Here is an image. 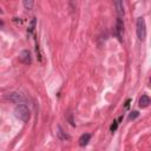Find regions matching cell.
Segmentation results:
<instances>
[{"label":"cell","instance_id":"obj_1","mask_svg":"<svg viewBox=\"0 0 151 151\" xmlns=\"http://www.w3.org/2000/svg\"><path fill=\"white\" fill-rule=\"evenodd\" d=\"M14 116L22 120V122H27L29 119V116H31V112H29V109L26 104H21L19 103L15 107H14Z\"/></svg>","mask_w":151,"mask_h":151},{"label":"cell","instance_id":"obj_5","mask_svg":"<svg viewBox=\"0 0 151 151\" xmlns=\"http://www.w3.org/2000/svg\"><path fill=\"white\" fill-rule=\"evenodd\" d=\"M116 31H117V34L120 39V37L124 34V22H123V19L119 17L117 19V24H116Z\"/></svg>","mask_w":151,"mask_h":151},{"label":"cell","instance_id":"obj_3","mask_svg":"<svg viewBox=\"0 0 151 151\" xmlns=\"http://www.w3.org/2000/svg\"><path fill=\"white\" fill-rule=\"evenodd\" d=\"M4 97H5V99H7V100H9V101H12V103H18V104L25 100V97H24L20 92H17V91L8 92V93H6Z\"/></svg>","mask_w":151,"mask_h":151},{"label":"cell","instance_id":"obj_13","mask_svg":"<svg viewBox=\"0 0 151 151\" xmlns=\"http://www.w3.org/2000/svg\"><path fill=\"white\" fill-rule=\"evenodd\" d=\"M116 129H117V122H113V124L111 126V131H114Z\"/></svg>","mask_w":151,"mask_h":151},{"label":"cell","instance_id":"obj_11","mask_svg":"<svg viewBox=\"0 0 151 151\" xmlns=\"http://www.w3.org/2000/svg\"><path fill=\"white\" fill-rule=\"evenodd\" d=\"M35 25H37V20H35V18H33L31 20V22H29V26H28V33L33 32V29L35 28Z\"/></svg>","mask_w":151,"mask_h":151},{"label":"cell","instance_id":"obj_4","mask_svg":"<svg viewBox=\"0 0 151 151\" xmlns=\"http://www.w3.org/2000/svg\"><path fill=\"white\" fill-rule=\"evenodd\" d=\"M19 60H20L22 64H26V65L31 64V61H32L31 52H29L28 50H24V51H21L20 54H19Z\"/></svg>","mask_w":151,"mask_h":151},{"label":"cell","instance_id":"obj_12","mask_svg":"<svg viewBox=\"0 0 151 151\" xmlns=\"http://www.w3.org/2000/svg\"><path fill=\"white\" fill-rule=\"evenodd\" d=\"M138 116H139V113H138L137 111H133V112H131V113L129 114V119H130V120H133V119H136Z\"/></svg>","mask_w":151,"mask_h":151},{"label":"cell","instance_id":"obj_6","mask_svg":"<svg viewBox=\"0 0 151 151\" xmlns=\"http://www.w3.org/2000/svg\"><path fill=\"white\" fill-rule=\"evenodd\" d=\"M150 103H151V100H150V98H149V96H142L140 98H139V101H138V105H139V107H142V109H145V107H147L149 105H150Z\"/></svg>","mask_w":151,"mask_h":151},{"label":"cell","instance_id":"obj_9","mask_svg":"<svg viewBox=\"0 0 151 151\" xmlns=\"http://www.w3.org/2000/svg\"><path fill=\"white\" fill-rule=\"evenodd\" d=\"M57 134H58L59 139H61V140H66V139H70V136H68V134H66V133H65V132L61 130V127H60V126L57 129Z\"/></svg>","mask_w":151,"mask_h":151},{"label":"cell","instance_id":"obj_2","mask_svg":"<svg viewBox=\"0 0 151 151\" xmlns=\"http://www.w3.org/2000/svg\"><path fill=\"white\" fill-rule=\"evenodd\" d=\"M136 27H137V37L140 41H144L145 38H146V25H145V20L144 18L139 17L137 19V24H136Z\"/></svg>","mask_w":151,"mask_h":151},{"label":"cell","instance_id":"obj_8","mask_svg":"<svg viewBox=\"0 0 151 151\" xmlns=\"http://www.w3.org/2000/svg\"><path fill=\"white\" fill-rule=\"evenodd\" d=\"M90 138H91V134H90V133H84V134H81V137L79 138V145H80V146H85V145L88 143Z\"/></svg>","mask_w":151,"mask_h":151},{"label":"cell","instance_id":"obj_10","mask_svg":"<svg viewBox=\"0 0 151 151\" xmlns=\"http://www.w3.org/2000/svg\"><path fill=\"white\" fill-rule=\"evenodd\" d=\"M22 4H24V7L25 9L27 11H31L33 8V5H34V0H22Z\"/></svg>","mask_w":151,"mask_h":151},{"label":"cell","instance_id":"obj_7","mask_svg":"<svg viewBox=\"0 0 151 151\" xmlns=\"http://www.w3.org/2000/svg\"><path fill=\"white\" fill-rule=\"evenodd\" d=\"M114 6H116V11L118 13L119 17L124 15V5H123V0H114Z\"/></svg>","mask_w":151,"mask_h":151}]
</instances>
